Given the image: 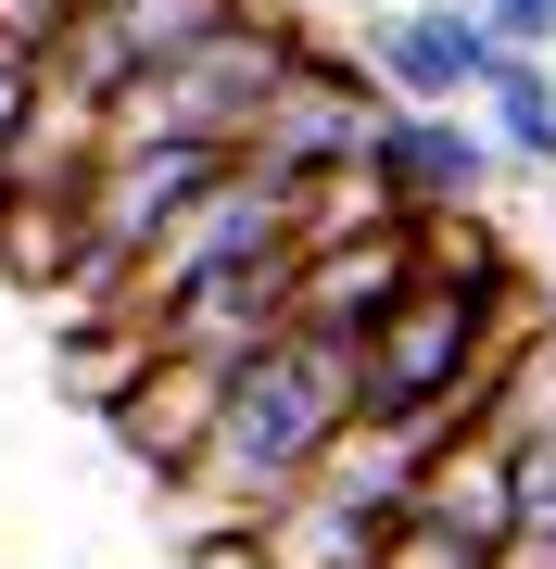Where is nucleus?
I'll return each mask as SVG.
<instances>
[{
    "label": "nucleus",
    "mask_w": 556,
    "mask_h": 569,
    "mask_svg": "<svg viewBox=\"0 0 556 569\" xmlns=\"http://www.w3.org/2000/svg\"><path fill=\"white\" fill-rule=\"evenodd\" d=\"M354 418H367V342L291 317L266 355L228 367V418H215V443H203V468H190L178 493H203L228 519H266L279 493L316 481V456H330Z\"/></svg>",
    "instance_id": "obj_1"
},
{
    "label": "nucleus",
    "mask_w": 556,
    "mask_h": 569,
    "mask_svg": "<svg viewBox=\"0 0 556 569\" xmlns=\"http://www.w3.org/2000/svg\"><path fill=\"white\" fill-rule=\"evenodd\" d=\"M291 63H304V26L253 13V26H228V39H203V51L152 63V77H127L114 89V140H228V152H241Z\"/></svg>",
    "instance_id": "obj_2"
},
{
    "label": "nucleus",
    "mask_w": 556,
    "mask_h": 569,
    "mask_svg": "<svg viewBox=\"0 0 556 569\" xmlns=\"http://www.w3.org/2000/svg\"><path fill=\"white\" fill-rule=\"evenodd\" d=\"M367 63L392 102H481L506 63V26L481 0H367Z\"/></svg>",
    "instance_id": "obj_3"
},
{
    "label": "nucleus",
    "mask_w": 556,
    "mask_h": 569,
    "mask_svg": "<svg viewBox=\"0 0 556 569\" xmlns=\"http://www.w3.org/2000/svg\"><path fill=\"white\" fill-rule=\"evenodd\" d=\"M380 63H342V51H316L304 39V63L266 89V114H253V140L241 152H266V164H291V178H316V164H354L367 152V127H380Z\"/></svg>",
    "instance_id": "obj_4"
},
{
    "label": "nucleus",
    "mask_w": 556,
    "mask_h": 569,
    "mask_svg": "<svg viewBox=\"0 0 556 569\" xmlns=\"http://www.w3.org/2000/svg\"><path fill=\"white\" fill-rule=\"evenodd\" d=\"M215 418H228V355H190V342H165L140 367V380L102 406V430H114V456L127 468H152V481H190L203 468V443H215Z\"/></svg>",
    "instance_id": "obj_5"
},
{
    "label": "nucleus",
    "mask_w": 556,
    "mask_h": 569,
    "mask_svg": "<svg viewBox=\"0 0 556 569\" xmlns=\"http://www.w3.org/2000/svg\"><path fill=\"white\" fill-rule=\"evenodd\" d=\"M367 164L392 178V203H405V216H417V203H494V178H506L481 102H380Z\"/></svg>",
    "instance_id": "obj_6"
},
{
    "label": "nucleus",
    "mask_w": 556,
    "mask_h": 569,
    "mask_svg": "<svg viewBox=\"0 0 556 569\" xmlns=\"http://www.w3.org/2000/svg\"><path fill=\"white\" fill-rule=\"evenodd\" d=\"M228 26H253V0H89L77 13V39H63L51 63L77 89H114L127 77H152V63H178V51H203V39H228Z\"/></svg>",
    "instance_id": "obj_7"
},
{
    "label": "nucleus",
    "mask_w": 556,
    "mask_h": 569,
    "mask_svg": "<svg viewBox=\"0 0 556 569\" xmlns=\"http://www.w3.org/2000/svg\"><path fill=\"white\" fill-rule=\"evenodd\" d=\"M291 279H304V253H241V266H203V279H178L152 317H165V342L241 367V355H266L279 329L304 317V305H291Z\"/></svg>",
    "instance_id": "obj_8"
},
{
    "label": "nucleus",
    "mask_w": 556,
    "mask_h": 569,
    "mask_svg": "<svg viewBox=\"0 0 556 569\" xmlns=\"http://www.w3.org/2000/svg\"><path fill=\"white\" fill-rule=\"evenodd\" d=\"M417 519L468 531V545H518V443L506 430H443L431 443V481H417Z\"/></svg>",
    "instance_id": "obj_9"
},
{
    "label": "nucleus",
    "mask_w": 556,
    "mask_h": 569,
    "mask_svg": "<svg viewBox=\"0 0 556 569\" xmlns=\"http://www.w3.org/2000/svg\"><path fill=\"white\" fill-rule=\"evenodd\" d=\"M405 279H417V216H392V228H367V241H330V253H304L291 305H304V329H354V342H367V317H380Z\"/></svg>",
    "instance_id": "obj_10"
},
{
    "label": "nucleus",
    "mask_w": 556,
    "mask_h": 569,
    "mask_svg": "<svg viewBox=\"0 0 556 569\" xmlns=\"http://www.w3.org/2000/svg\"><path fill=\"white\" fill-rule=\"evenodd\" d=\"M481 127H494L506 178H556V51H518L494 63V89H481Z\"/></svg>",
    "instance_id": "obj_11"
},
{
    "label": "nucleus",
    "mask_w": 556,
    "mask_h": 569,
    "mask_svg": "<svg viewBox=\"0 0 556 569\" xmlns=\"http://www.w3.org/2000/svg\"><path fill=\"white\" fill-rule=\"evenodd\" d=\"M417 266H443V279H532V266H518L506 241H494V216L481 203H417Z\"/></svg>",
    "instance_id": "obj_12"
},
{
    "label": "nucleus",
    "mask_w": 556,
    "mask_h": 569,
    "mask_svg": "<svg viewBox=\"0 0 556 569\" xmlns=\"http://www.w3.org/2000/svg\"><path fill=\"white\" fill-rule=\"evenodd\" d=\"M380 569H494V545H468V531H443V519H392V545H380Z\"/></svg>",
    "instance_id": "obj_13"
},
{
    "label": "nucleus",
    "mask_w": 556,
    "mask_h": 569,
    "mask_svg": "<svg viewBox=\"0 0 556 569\" xmlns=\"http://www.w3.org/2000/svg\"><path fill=\"white\" fill-rule=\"evenodd\" d=\"M178 569H279V545H266V519H203V531H178Z\"/></svg>",
    "instance_id": "obj_14"
},
{
    "label": "nucleus",
    "mask_w": 556,
    "mask_h": 569,
    "mask_svg": "<svg viewBox=\"0 0 556 569\" xmlns=\"http://www.w3.org/2000/svg\"><path fill=\"white\" fill-rule=\"evenodd\" d=\"M77 13H89V0H0V51H26V63H51L63 39H77Z\"/></svg>",
    "instance_id": "obj_15"
},
{
    "label": "nucleus",
    "mask_w": 556,
    "mask_h": 569,
    "mask_svg": "<svg viewBox=\"0 0 556 569\" xmlns=\"http://www.w3.org/2000/svg\"><path fill=\"white\" fill-rule=\"evenodd\" d=\"M481 13H494L518 51H556V0H481Z\"/></svg>",
    "instance_id": "obj_16"
},
{
    "label": "nucleus",
    "mask_w": 556,
    "mask_h": 569,
    "mask_svg": "<svg viewBox=\"0 0 556 569\" xmlns=\"http://www.w3.org/2000/svg\"><path fill=\"white\" fill-rule=\"evenodd\" d=\"M39 77H51V63H26V51H0V140H13V127H26V102H39Z\"/></svg>",
    "instance_id": "obj_17"
},
{
    "label": "nucleus",
    "mask_w": 556,
    "mask_h": 569,
    "mask_svg": "<svg viewBox=\"0 0 556 569\" xmlns=\"http://www.w3.org/2000/svg\"><path fill=\"white\" fill-rule=\"evenodd\" d=\"M506 569H556V531H518V545H506Z\"/></svg>",
    "instance_id": "obj_18"
},
{
    "label": "nucleus",
    "mask_w": 556,
    "mask_h": 569,
    "mask_svg": "<svg viewBox=\"0 0 556 569\" xmlns=\"http://www.w3.org/2000/svg\"><path fill=\"white\" fill-rule=\"evenodd\" d=\"M544 317H556V266H544Z\"/></svg>",
    "instance_id": "obj_19"
},
{
    "label": "nucleus",
    "mask_w": 556,
    "mask_h": 569,
    "mask_svg": "<svg viewBox=\"0 0 556 569\" xmlns=\"http://www.w3.org/2000/svg\"><path fill=\"white\" fill-rule=\"evenodd\" d=\"M494 569H506V557H494Z\"/></svg>",
    "instance_id": "obj_20"
}]
</instances>
